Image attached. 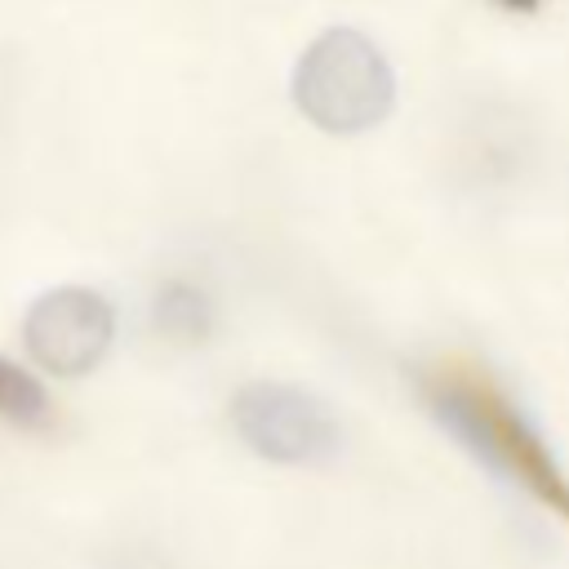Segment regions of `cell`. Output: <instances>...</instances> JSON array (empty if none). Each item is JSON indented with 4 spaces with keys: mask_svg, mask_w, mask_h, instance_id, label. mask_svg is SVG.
<instances>
[{
    "mask_svg": "<svg viewBox=\"0 0 569 569\" xmlns=\"http://www.w3.org/2000/svg\"><path fill=\"white\" fill-rule=\"evenodd\" d=\"M151 325L173 342H204L213 329V307L196 284L164 280L151 298Z\"/></svg>",
    "mask_w": 569,
    "mask_h": 569,
    "instance_id": "5",
    "label": "cell"
},
{
    "mask_svg": "<svg viewBox=\"0 0 569 569\" xmlns=\"http://www.w3.org/2000/svg\"><path fill=\"white\" fill-rule=\"evenodd\" d=\"M418 396L427 413L493 476L507 485H520L538 502L565 511L569 480L556 467L547 440L529 427V418L485 378H471L462 369H422Z\"/></svg>",
    "mask_w": 569,
    "mask_h": 569,
    "instance_id": "1",
    "label": "cell"
},
{
    "mask_svg": "<svg viewBox=\"0 0 569 569\" xmlns=\"http://www.w3.org/2000/svg\"><path fill=\"white\" fill-rule=\"evenodd\" d=\"M293 102L325 133H365L387 120L396 76L369 36L333 27L302 49L293 67Z\"/></svg>",
    "mask_w": 569,
    "mask_h": 569,
    "instance_id": "2",
    "label": "cell"
},
{
    "mask_svg": "<svg viewBox=\"0 0 569 569\" xmlns=\"http://www.w3.org/2000/svg\"><path fill=\"white\" fill-rule=\"evenodd\" d=\"M231 427L236 436L267 462L284 467H320L333 462L342 449V427L333 409L293 382H244L231 396Z\"/></svg>",
    "mask_w": 569,
    "mask_h": 569,
    "instance_id": "3",
    "label": "cell"
},
{
    "mask_svg": "<svg viewBox=\"0 0 569 569\" xmlns=\"http://www.w3.org/2000/svg\"><path fill=\"white\" fill-rule=\"evenodd\" d=\"M49 413L53 409H49L44 387L27 369L0 356V418L13 427H49Z\"/></svg>",
    "mask_w": 569,
    "mask_h": 569,
    "instance_id": "6",
    "label": "cell"
},
{
    "mask_svg": "<svg viewBox=\"0 0 569 569\" xmlns=\"http://www.w3.org/2000/svg\"><path fill=\"white\" fill-rule=\"evenodd\" d=\"M565 516H569V502H565Z\"/></svg>",
    "mask_w": 569,
    "mask_h": 569,
    "instance_id": "8",
    "label": "cell"
},
{
    "mask_svg": "<svg viewBox=\"0 0 569 569\" xmlns=\"http://www.w3.org/2000/svg\"><path fill=\"white\" fill-rule=\"evenodd\" d=\"M498 4H507V9H520V13H525V9H533L538 0H498Z\"/></svg>",
    "mask_w": 569,
    "mask_h": 569,
    "instance_id": "7",
    "label": "cell"
},
{
    "mask_svg": "<svg viewBox=\"0 0 569 569\" xmlns=\"http://www.w3.org/2000/svg\"><path fill=\"white\" fill-rule=\"evenodd\" d=\"M111 333H116L111 302L80 284H58L40 293L22 320V342L31 360L62 378L89 373L107 356Z\"/></svg>",
    "mask_w": 569,
    "mask_h": 569,
    "instance_id": "4",
    "label": "cell"
}]
</instances>
